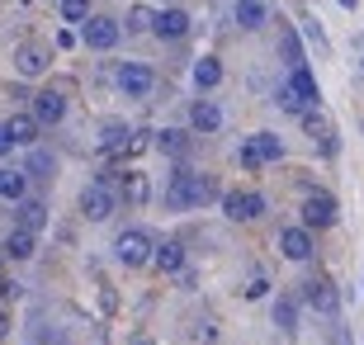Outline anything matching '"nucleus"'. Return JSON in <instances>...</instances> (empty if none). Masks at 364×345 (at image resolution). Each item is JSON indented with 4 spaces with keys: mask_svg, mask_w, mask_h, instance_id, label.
I'll use <instances>...</instances> for the list:
<instances>
[{
    "mask_svg": "<svg viewBox=\"0 0 364 345\" xmlns=\"http://www.w3.org/2000/svg\"><path fill=\"white\" fill-rule=\"evenodd\" d=\"M208 199H223L213 185V175H203V171H189V166H176L171 171V180H166V208H203Z\"/></svg>",
    "mask_w": 364,
    "mask_h": 345,
    "instance_id": "obj_1",
    "label": "nucleus"
},
{
    "mask_svg": "<svg viewBox=\"0 0 364 345\" xmlns=\"http://www.w3.org/2000/svg\"><path fill=\"white\" fill-rule=\"evenodd\" d=\"M151 251H156V237H151L147 227H123L119 237H114V260L128 270L151 265Z\"/></svg>",
    "mask_w": 364,
    "mask_h": 345,
    "instance_id": "obj_2",
    "label": "nucleus"
},
{
    "mask_svg": "<svg viewBox=\"0 0 364 345\" xmlns=\"http://www.w3.org/2000/svg\"><path fill=\"white\" fill-rule=\"evenodd\" d=\"M298 213H303L298 223L308 227V232H326V227H336L341 203H336V194H326V189H308V199H303Z\"/></svg>",
    "mask_w": 364,
    "mask_h": 345,
    "instance_id": "obj_3",
    "label": "nucleus"
},
{
    "mask_svg": "<svg viewBox=\"0 0 364 345\" xmlns=\"http://www.w3.org/2000/svg\"><path fill=\"white\" fill-rule=\"evenodd\" d=\"M303 303L317 312V317H326V322H336L341 317V293H336V284L326 275H312V279H303V293H298Z\"/></svg>",
    "mask_w": 364,
    "mask_h": 345,
    "instance_id": "obj_4",
    "label": "nucleus"
},
{
    "mask_svg": "<svg viewBox=\"0 0 364 345\" xmlns=\"http://www.w3.org/2000/svg\"><path fill=\"white\" fill-rule=\"evenodd\" d=\"M81 43L90 48V53H114L123 43V24L119 19H109V14H90L81 24Z\"/></svg>",
    "mask_w": 364,
    "mask_h": 345,
    "instance_id": "obj_5",
    "label": "nucleus"
},
{
    "mask_svg": "<svg viewBox=\"0 0 364 345\" xmlns=\"http://www.w3.org/2000/svg\"><path fill=\"white\" fill-rule=\"evenodd\" d=\"M119 189L100 185V180H90V185L81 189V218H90V223H109L114 213H119Z\"/></svg>",
    "mask_w": 364,
    "mask_h": 345,
    "instance_id": "obj_6",
    "label": "nucleus"
},
{
    "mask_svg": "<svg viewBox=\"0 0 364 345\" xmlns=\"http://www.w3.org/2000/svg\"><path fill=\"white\" fill-rule=\"evenodd\" d=\"M218 203H223L228 223H256L260 213H265V194H256V189H228Z\"/></svg>",
    "mask_w": 364,
    "mask_h": 345,
    "instance_id": "obj_7",
    "label": "nucleus"
},
{
    "mask_svg": "<svg viewBox=\"0 0 364 345\" xmlns=\"http://www.w3.org/2000/svg\"><path fill=\"white\" fill-rule=\"evenodd\" d=\"M53 67V48L48 43H24V48H14V76L19 80H43Z\"/></svg>",
    "mask_w": 364,
    "mask_h": 345,
    "instance_id": "obj_8",
    "label": "nucleus"
},
{
    "mask_svg": "<svg viewBox=\"0 0 364 345\" xmlns=\"http://www.w3.org/2000/svg\"><path fill=\"white\" fill-rule=\"evenodd\" d=\"M279 251L294 260V265H308L312 255H317V232H308L303 223H289L279 227Z\"/></svg>",
    "mask_w": 364,
    "mask_h": 345,
    "instance_id": "obj_9",
    "label": "nucleus"
},
{
    "mask_svg": "<svg viewBox=\"0 0 364 345\" xmlns=\"http://www.w3.org/2000/svg\"><path fill=\"white\" fill-rule=\"evenodd\" d=\"M114 80H119V90L128 95V100H147V95L156 90V71L142 67V62H119Z\"/></svg>",
    "mask_w": 364,
    "mask_h": 345,
    "instance_id": "obj_10",
    "label": "nucleus"
},
{
    "mask_svg": "<svg viewBox=\"0 0 364 345\" xmlns=\"http://www.w3.org/2000/svg\"><path fill=\"white\" fill-rule=\"evenodd\" d=\"M33 119L43 123V128H57V123L67 119V90H62V85H48V90H38L33 95Z\"/></svg>",
    "mask_w": 364,
    "mask_h": 345,
    "instance_id": "obj_11",
    "label": "nucleus"
},
{
    "mask_svg": "<svg viewBox=\"0 0 364 345\" xmlns=\"http://www.w3.org/2000/svg\"><path fill=\"white\" fill-rule=\"evenodd\" d=\"M189 24H194V19H189V10L166 5V10H156V19H151V33H156L161 43H180L189 33Z\"/></svg>",
    "mask_w": 364,
    "mask_h": 345,
    "instance_id": "obj_12",
    "label": "nucleus"
},
{
    "mask_svg": "<svg viewBox=\"0 0 364 345\" xmlns=\"http://www.w3.org/2000/svg\"><path fill=\"white\" fill-rule=\"evenodd\" d=\"M133 142H137V133L128 128V123H105L95 152H100V156H133Z\"/></svg>",
    "mask_w": 364,
    "mask_h": 345,
    "instance_id": "obj_13",
    "label": "nucleus"
},
{
    "mask_svg": "<svg viewBox=\"0 0 364 345\" xmlns=\"http://www.w3.org/2000/svg\"><path fill=\"white\" fill-rule=\"evenodd\" d=\"M151 270H156V275H180V270H185V241H180V237L156 241V251H151Z\"/></svg>",
    "mask_w": 364,
    "mask_h": 345,
    "instance_id": "obj_14",
    "label": "nucleus"
},
{
    "mask_svg": "<svg viewBox=\"0 0 364 345\" xmlns=\"http://www.w3.org/2000/svg\"><path fill=\"white\" fill-rule=\"evenodd\" d=\"M0 246H5V260L24 265V260H33V251H38V232H28V227H10V237L0 241Z\"/></svg>",
    "mask_w": 364,
    "mask_h": 345,
    "instance_id": "obj_15",
    "label": "nucleus"
},
{
    "mask_svg": "<svg viewBox=\"0 0 364 345\" xmlns=\"http://www.w3.org/2000/svg\"><path fill=\"white\" fill-rule=\"evenodd\" d=\"M232 19H237L242 33H256V28L270 24V5H265V0H237V5H232Z\"/></svg>",
    "mask_w": 364,
    "mask_h": 345,
    "instance_id": "obj_16",
    "label": "nucleus"
},
{
    "mask_svg": "<svg viewBox=\"0 0 364 345\" xmlns=\"http://www.w3.org/2000/svg\"><path fill=\"white\" fill-rule=\"evenodd\" d=\"M223 128V109L213 100H194L189 105V133H218Z\"/></svg>",
    "mask_w": 364,
    "mask_h": 345,
    "instance_id": "obj_17",
    "label": "nucleus"
},
{
    "mask_svg": "<svg viewBox=\"0 0 364 345\" xmlns=\"http://www.w3.org/2000/svg\"><path fill=\"white\" fill-rule=\"evenodd\" d=\"M0 199L5 203L28 199V171L24 166H0Z\"/></svg>",
    "mask_w": 364,
    "mask_h": 345,
    "instance_id": "obj_18",
    "label": "nucleus"
},
{
    "mask_svg": "<svg viewBox=\"0 0 364 345\" xmlns=\"http://www.w3.org/2000/svg\"><path fill=\"white\" fill-rule=\"evenodd\" d=\"M14 227L43 232V227H48V203H43V199H33V194H28V199H19V203H14Z\"/></svg>",
    "mask_w": 364,
    "mask_h": 345,
    "instance_id": "obj_19",
    "label": "nucleus"
},
{
    "mask_svg": "<svg viewBox=\"0 0 364 345\" xmlns=\"http://www.w3.org/2000/svg\"><path fill=\"white\" fill-rule=\"evenodd\" d=\"M156 152L185 166V156H189V128H161V133H156Z\"/></svg>",
    "mask_w": 364,
    "mask_h": 345,
    "instance_id": "obj_20",
    "label": "nucleus"
},
{
    "mask_svg": "<svg viewBox=\"0 0 364 345\" xmlns=\"http://www.w3.org/2000/svg\"><path fill=\"white\" fill-rule=\"evenodd\" d=\"M119 199L128 203V208H142V203L151 199V185L142 171H123V185H119Z\"/></svg>",
    "mask_w": 364,
    "mask_h": 345,
    "instance_id": "obj_21",
    "label": "nucleus"
},
{
    "mask_svg": "<svg viewBox=\"0 0 364 345\" xmlns=\"http://www.w3.org/2000/svg\"><path fill=\"white\" fill-rule=\"evenodd\" d=\"M10 133H14V147H38V133H43V123L33 119V109H24V114H10Z\"/></svg>",
    "mask_w": 364,
    "mask_h": 345,
    "instance_id": "obj_22",
    "label": "nucleus"
},
{
    "mask_svg": "<svg viewBox=\"0 0 364 345\" xmlns=\"http://www.w3.org/2000/svg\"><path fill=\"white\" fill-rule=\"evenodd\" d=\"M289 90L303 100L308 109H317V100H322V85H317V76H312L308 67H298V71H289Z\"/></svg>",
    "mask_w": 364,
    "mask_h": 345,
    "instance_id": "obj_23",
    "label": "nucleus"
},
{
    "mask_svg": "<svg viewBox=\"0 0 364 345\" xmlns=\"http://www.w3.org/2000/svg\"><path fill=\"white\" fill-rule=\"evenodd\" d=\"M298 307H303L298 293H279V303H274V327H279L284 336H298Z\"/></svg>",
    "mask_w": 364,
    "mask_h": 345,
    "instance_id": "obj_24",
    "label": "nucleus"
},
{
    "mask_svg": "<svg viewBox=\"0 0 364 345\" xmlns=\"http://www.w3.org/2000/svg\"><path fill=\"white\" fill-rule=\"evenodd\" d=\"M279 53H284V67H289V71L308 67V53H303V43H298L294 24H279Z\"/></svg>",
    "mask_w": 364,
    "mask_h": 345,
    "instance_id": "obj_25",
    "label": "nucleus"
},
{
    "mask_svg": "<svg viewBox=\"0 0 364 345\" xmlns=\"http://www.w3.org/2000/svg\"><path fill=\"white\" fill-rule=\"evenodd\" d=\"M24 171H28V180H53V175H57V156L48 152V147H28Z\"/></svg>",
    "mask_w": 364,
    "mask_h": 345,
    "instance_id": "obj_26",
    "label": "nucleus"
},
{
    "mask_svg": "<svg viewBox=\"0 0 364 345\" xmlns=\"http://www.w3.org/2000/svg\"><path fill=\"white\" fill-rule=\"evenodd\" d=\"M189 76H194V85L208 95V90H218V85H223V62H218V57H199Z\"/></svg>",
    "mask_w": 364,
    "mask_h": 345,
    "instance_id": "obj_27",
    "label": "nucleus"
},
{
    "mask_svg": "<svg viewBox=\"0 0 364 345\" xmlns=\"http://www.w3.org/2000/svg\"><path fill=\"white\" fill-rule=\"evenodd\" d=\"M246 142H251V152H256V156L265 161V166L284 161V137H279V133H251Z\"/></svg>",
    "mask_w": 364,
    "mask_h": 345,
    "instance_id": "obj_28",
    "label": "nucleus"
},
{
    "mask_svg": "<svg viewBox=\"0 0 364 345\" xmlns=\"http://www.w3.org/2000/svg\"><path fill=\"white\" fill-rule=\"evenodd\" d=\"M57 14H62V24H85L90 19V0H57Z\"/></svg>",
    "mask_w": 364,
    "mask_h": 345,
    "instance_id": "obj_29",
    "label": "nucleus"
},
{
    "mask_svg": "<svg viewBox=\"0 0 364 345\" xmlns=\"http://www.w3.org/2000/svg\"><path fill=\"white\" fill-rule=\"evenodd\" d=\"M274 105H279L284 114H294V119H303V114H308V105H303V100H298V95L289 90V80L279 85V95H274Z\"/></svg>",
    "mask_w": 364,
    "mask_h": 345,
    "instance_id": "obj_30",
    "label": "nucleus"
},
{
    "mask_svg": "<svg viewBox=\"0 0 364 345\" xmlns=\"http://www.w3.org/2000/svg\"><path fill=\"white\" fill-rule=\"evenodd\" d=\"M151 19H156V14H151L147 5H133V10H128V19H123V24H128V33H147V28H151Z\"/></svg>",
    "mask_w": 364,
    "mask_h": 345,
    "instance_id": "obj_31",
    "label": "nucleus"
},
{
    "mask_svg": "<svg viewBox=\"0 0 364 345\" xmlns=\"http://www.w3.org/2000/svg\"><path fill=\"white\" fill-rule=\"evenodd\" d=\"M38 345H71V336L62 327H38Z\"/></svg>",
    "mask_w": 364,
    "mask_h": 345,
    "instance_id": "obj_32",
    "label": "nucleus"
},
{
    "mask_svg": "<svg viewBox=\"0 0 364 345\" xmlns=\"http://www.w3.org/2000/svg\"><path fill=\"white\" fill-rule=\"evenodd\" d=\"M265 293H270V279H265V275H251V284H246V298H251V303H260Z\"/></svg>",
    "mask_w": 364,
    "mask_h": 345,
    "instance_id": "obj_33",
    "label": "nucleus"
},
{
    "mask_svg": "<svg viewBox=\"0 0 364 345\" xmlns=\"http://www.w3.org/2000/svg\"><path fill=\"white\" fill-rule=\"evenodd\" d=\"M237 161H242L246 171H260V166H265V161H260L256 152H251V142H242V147H237Z\"/></svg>",
    "mask_w": 364,
    "mask_h": 345,
    "instance_id": "obj_34",
    "label": "nucleus"
},
{
    "mask_svg": "<svg viewBox=\"0 0 364 345\" xmlns=\"http://www.w3.org/2000/svg\"><path fill=\"white\" fill-rule=\"evenodd\" d=\"M194 341H203V345H213V341H218V327H213V322H208V317H203L199 327H194Z\"/></svg>",
    "mask_w": 364,
    "mask_h": 345,
    "instance_id": "obj_35",
    "label": "nucleus"
},
{
    "mask_svg": "<svg viewBox=\"0 0 364 345\" xmlns=\"http://www.w3.org/2000/svg\"><path fill=\"white\" fill-rule=\"evenodd\" d=\"M303 33H308V43H312V48H317V53H326V33H322V28H317V24H312V19H308V24H303Z\"/></svg>",
    "mask_w": 364,
    "mask_h": 345,
    "instance_id": "obj_36",
    "label": "nucleus"
},
{
    "mask_svg": "<svg viewBox=\"0 0 364 345\" xmlns=\"http://www.w3.org/2000/svg\"><path fill=\"white\" fill-rule=\"evenodd\" d=\"M19 293H24V289H19L10 275H0V303H10V298H19Z\"/></svg>",
    "mask_w": 364,
    "mask_h": 345,
    "instance_id": "obj_37",
    "label": "nucleus"
},
{
    "mask_svg": "<svg viewBox=\"0 0 364 345\" xmlns=\"http://www.w3.org/2000/svg\"><path fill=\"white\" fill-rule=\"evenodd\" d=\"M14 152V133H10V123H0V161Z\"/></svg>",
    "mask_w": 364,
    "mask_h": 345,
    "instance_id": "obj_38",
    "label": "nucleus"
},
{
    "mask_svg": "<svg viewBox=\"0 0 364 345\" xmlns=\"http://www.w3.org/2000/svg\"><path fill=\"white\" fill-rule=\"evenodd\" d=\"M10 327H14V317H10V307L0 303V341H5V336H10Z\"/></svg>",
    "mask_w": 364,
    "mask_h": 345,
    "instance_id": "obj_39",
    "label": "nucleus"
},
{
    "mask_svg": "<svg viewBox=\"0 0 364 345\" xmlns=\"http://www.w3.org/2000/svg\"><path fill=\"white\" fill-rule=\"evenodd\" d=\"M194 279H199V275H194V270L185 265V270H180V275H176V284H180V289H194Z\"/></svg>",
    "mask_w": 364,
    "mask_h": 345,
    "instance_id": "obj_40",
    "label": "nucleus"
},
{
    "mask_svg": "<svg viewBox=\"0 0 364 345\" xmlns=\"http://www.w3.org/2000/svg\"><path fill=\"white\" fill-rule=\"evenodd\" d=\"M133 345H156V341H151V336H137V341Z\"/></svg>",
    "mask_w": 364,
    "mask_h": 345,
    "instance_id": "obj_41",
    "label": "nucleus"
},
{
    "mask_svg": "<svg viewBox=\"0 0 364 345\" xmlns=\"http://www.w3.org/2000/svg\"><path fill=\"white\" fill-rule=\"evenodd\" d=\"M355 5H360V0H341V10H355Z\"/></svg>",
    "mask_w": 364,
    "mask_h": 345,
    "instance_id": "obj_42",
    "label": "nucleus"
},
{
    "mask_svg": "<svg viewBox=\"0 0 364 345\" xmlns=\"http://www.w3.org/2000/svg\"><path fill=\"white\" fill-rule=\"evenodd\" d=\"M0 265H5V246H0ZM0 275H5V270H0Z\"/></svg>",
    "mask_w": 364,
    "mask_h": 345,
    "instance_id": "obj_43",
    "label": "nucleus"
},
{
    "mask_svg": "<svg viewBox=\"0 0 364 345\" xmlns=\"http://www.w3.org/2000/svg\"><path fill=\"white\" fill-rule=\"evenodd\" d=\"M360 71H364V53H360Z\"/></svg>",
    "mask_w": 364,
    "mask_h": 345,
    "instance_id": "obj_44",
    "label": "nucleus"
},
{
    "mask_svg": "<svg viewBox=\"0 0 364 345\" xmlns=\"http://www.w3.org/2000/svg\"><path fill=\"white\" fill-rule=\"evenodd\" d=\"M161 5H171V0H161Z\"/></svg>",
    "mask_w": 364,
    "mask_h": 345,
    "instance_id": "obj_45",
    "label": "nucleus"
}]
</instances>
